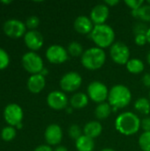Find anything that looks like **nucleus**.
I'll use <instances>...</instances> for the list:
<instances>
[{"label": "nucleus", "instance_id": "nucleus-1", "mask_svg": "<svg viewBox=\"0 0 150 151\" xmlns=\"http://www.w3.org/2000/svg\"><path fill=\"white\" fill-rule=\"evenodd\" d=\"M141 120L133 112L126 111L119 114L115 120V127L121 134L130 136L135 134L141 128Z\"/></svg>", "mask_w": 150, "mask_h": 151}, {"label": "nucleus", "instance_id": "nucleus-2", "mask_svg": "<svg viewBox=\"0 0 150 151\" xmlns=\"http://www.w3.org/2000/svg\"><path fill=\"white\" fill-rule=\"evenodd\" d=\"M132 100V93L125 85L118 84L111 88L108 96V103L113 111L126 107Z\"/></svg>", "mask_w": 150, "mask_h": 151}, {"label": "nucleus", "instance_id": "nucleus-3", "mask_svg": "<svg viewBox=\"0 0 150 151\" xmlns=\"http://www.w3.org/2000/svg\"><path fill=\"white\" fill-rule=\"evenodd\" d=\"M90 38L95 42L96 47L101 49H105L108 47H111L115 41V32L113 28L107 25H95L91 34Z\"/></svg>", "mask_w": 150, "mask_h": 151}, {"label": "nucleus", "instance_id": "nucleus-4", "mask_svg": "<svg viewBox=\"0 0 150 151\" xmlns=\"http://www.w3.org/2000/svg\"><path fill=\"white\" fill-rule=\"evenodd\" d=\"M106 53L103 49L99 47H91L86 50L80 57L82 65L88 70H98L105 63Z\"/></svg>", "mask_w": 150, "mask_h": 151}, {"label": "nucleus", "instance_id": "nucleus-5", "mask_svg": "<svg viewBox=\"0 0 150 151\" xmlns=\"http://www.w3.org/2000/svg\"><path fill=\"white\" fill-rule=\"evenodd\" d=\"M21 64L23 68L27 73H31V75L41 73V72L44 68L42 58L34 51L26 52L22 56Z\"/></svg>", "mask_w": 150, "mask_h": 151}, {"label": "nucleus", "instance_id": "nucleus-6", "mask_svg": "<svg viewBox=\"0 0 150 151\" xmlns=\"http://www.w3.org/2000/svg\"><path fill=\"white\" fill-rule=\"evenodd\" d=\"M109 89L107 86L101 81H92L88 86V96L93 102L99 104L104 103L108 99Z\"/></svg>", "mask_w": 150, "mask_h": 151}, {"label": "nucleus", "instance_id": "nucleus-7", "mask_svg": "<svg viewBox=\"0 0 150 151\" xmlns=\"http://www.w3.org/2000/svg\"><path fill=\"white\" fill-rule=\"evenodd\" d=\"M4 33L11 38H20L24 37L27 33L26 24L17 19H9L3 25Z\"/></svg>", "mask_w": 150, "mask_h": 151}, {"label": "nucleus", "instance_id": "nucleus-8", "mask_svg": "<svg viewBox=\"0 0 150 151\" xmlns=\"http://www.w3.org/2000/svg\"><path fill=\"white\" fill-rule=\"evenodd\" d=\"M110 55L111 59L118 65H126L130 60L129 47L122 42H117L111 45Z\"/></svg>", "mask_w": 150, "mask_h": 151}, {"label": "nucleus", "instance_id": "nucleus-9", "mask_svg": "<svg viewBox=\"0 0 150 151\" xmlns=\"http://www.w3.org/2000/svg\"><path fill=\"white\" fill-rule=\"evenodd\" d=\"M23 117V110L18 104H9L4 110V119L8 126L16 127L22 123Z\"/></svg>", "mask_w": 150, "mask_h": 151}, {"label": "nucleus", "instance_id": "nucleus-10", "mask_svg": "<svg viewBox=\"0 0 150 151\" xmlns=\"http://www.w3.org/2000/svg\"><path fill=\"white\" fill-rule=\"evenodd\" d=\"M60 88L65 92H74L80 88L82 83L80 74L76 72H69L62 76L60 80Z\"/></svg>", "mask_w": 150, "mask_h": 151}, {"label": "nucleus", "instance_id": "nucleus-11", "mask_svg": "<svg viewBox=\"0 0 150 151\" xmlns=\"http://www.w3.org/2000/svg\"><path fill=\"white\" fill-rule=\"evenodd\" d=\"M45 55L48 61L55 65H59L65 62L68 59V56H69L67 50L65 49L63 46L57 44L50 46L47 49Z\"/></svg>", "mask_w": 150, "mask_h": 151}, {"label": "nucleus", "instance_id": "nucleus-12", "mask_svg": "<svg viewBox=\"0 0 150 151\" xmlns=\"http://www.w3.org/2000/svg\"><path fill=\"white\" fill-rule=\"evenodd\" d=\"M68 103L69 101H68L66 95L62 91H58V90L51 91L47 96L48 105L51 109L56 110V111L66 109Z\"/></svg>", "mask_w": 150, "mask_h": 151}, {"label": "nucleus", "instance_id": "nucleus-13", "mask_svg": "<svg viewBox=\"0 0 150 151\" xmlns=\"http://www.w3.org/2000/svg\"><path fill=\"white\" fill-rule=\"evenodd\" d=\"M44 139L49 146L58 145L63 139L62 128L57 124L48 126L44 132Z\"/></svg>", "mask_w": 150, "mask_h": 151}, {"label": "nucleus", "instance_id": "nucleus-14", "mask_svg": "<svg viewBox=\"0 0 150 151\" xmlns=\"http://www.w3.org/2000/svg\"><path fill=\"white\" fill-rule=\"evenodd\" d=\"M110 9L105 4H98L95 5L90 12V19L95 25L105 24L109 18Z\"/></svg>", "mask_w": 150, "mask_h": 151}, {"label": "nucleus", "instance_id": "nucleus-15", "mask_svg": "<svg viewBox=\"0 0 150 151\" xmlns=\"http://www.w3.org/2000/svg\"><path fill=\"white\" fill-rule=\"evenodd\" d=\"M24 42L31 51H36L43 45V36L37 30H29L24 35Z\"/></svg>", "mask_w": 150, "mask_h": 151}, {"label": "nucleus", "instance_id": "nucleus-16", "mask_svg": "<svg viewBox=\"0 0 150 151\" xmlns=\"http://www.w3.org/2000/svg\"><path fill=\"white\" fill-rule=\"evenodd\" d=\"M95 25L90 18L83 15L77 17L73 22V27L75 31L81 35H90Z\"/></svg>", "mask_w": 150, "mask_h": 151}, {"label": "nucleus", "instance_id": "nucleus-17", "mask_svg": "<svg viewBox=\"0 0 150 151\" xmlns=\"http://www.w3.org/2000/svg\"><path fill=\"white\" fill-rule=\"evenodd\" d=\"M46 85V80L43 75L41 73L32 74L27 82L28 90L33 94H39L43 90Z\"/></svg>", "mask_w": 150, "mask_h": 151}, {"label": "nucleus", "instance_id": "nucleus-18", "mask_svg": "<svg viewBox=\"0 0 150 151\" xmlns=\"http://www.w3.org/2000/svg\"><path fill=\"white\" fill-rule=\"evenodd\" d=\"M103 131V126L99 121L93 120L87 123L83 127V134L92 139L98 137Z\"/></svg>", "mask_w": 150, "mask_h": 151}, {"label": "nucleus", "instance_id": "nucleus-19", "mask_svg": "<svg viewBox=\"0 0 150 151\" xmlns=\"http://www.w3.org/2000/svg\"><path fill=\"white\" fill-rule=\"evenodd\" d=\"M88 96L85 93L78 92L75 93L71 98H70V105L73 109H82L86 107L88 104Z\"/></svg>", "mask_w": 150, "mask_h": 151}, {"label": "nucleus", "instance_id": "nucleus-20", "mask_svg": "<svg viewBox=\"0 0 150 151\" xmlns=\"http://www.w3.org/2000/svg\"><path fill=\"white\" fill-rule=\"evenodd\" d=\"M75 147L78 151H93L95 148L94 139L82 134L75 141Z\"/></svg>", "mask_w": 150, "mask_h": 151}, {"label": "nucleus", "instance_id": "nucleus-21", "mask_svg": "<svg viewBox=\"0 0 150 151\" xmlns=\"http://www.w3.org/2000/svg\"><path fill=\"white\" fill-rule=\"evenodd\" d=\"M111 111H112V109H111V106L110 105V104L104 102V103L99 104L96 106V108L95 110V115L97 119L103 120L110 117V115L111 114Z\"/></svg>", "mask_w": 150, "mask_h": 151}, {"label": "nucleus", "instance_id": "nucleus-22", "mask_svg": "<svg viewBox=\"0 0 150 151\" xmlns=\"http://www.w3.org/2000/svg\"><path fill=\"white\" fill-rule=\"evenodd\" d=\"M132 16L143 22H150V5L149 4H143L139 10L132 11Z\"/></svg>", "mask_w": 150, "mask_h": 151}, {"label": "nucleus", "instance_id": "nucleus-23", "mask_svg": "<svg viewBox=\"0 0 150 151\" xmlns=\"http://www.w3.org/2000/svg\"><path fill=\"white\" fill-rule=\"evenodd\" d=\"M126 69L128 70V72L131 73H133V74H138V73H142V71L145 68L144 63L139 58L130 59L127 62V64L126 65Z\"/></svg>", "mask_w": 150, "mask_h": 151}, {"label": "nucleus", "instance_id": "nucleus-24", "mask_svg": "<svg viewBox=\"0 0 150 151\" xmlns=\"http://www.w3.org/2000/svg\"><path fill=\"white\" fill-rule=\"evenodd\" d=\"M134 109L141 114L148 115L150 112V101L146 97H140L134 103Z\"/></svg>", "mask_w": 150, "mask_h": 151}, {"label": "nucleus", "instance_id": "nucleus-25", "mask_svg": "<svg viewBox=\"0 0 150 151\" xmlns=\"http://www.w3.org/2000/svg\"><path fill=\"white\" fill-rule=\"evenodd\" d=\"M67 52L70 56L73 57V58H77V57H81L84 50H83V47L82 45L78 42H72L69 43L68 47H67Z\"/></svg>", "mask_w": 150, "mask_h": 151}, {"label": "nucleus", "instance_id": "nucleus-26", "mask_svg": "<svg viewBox=\"0 0 150 151\" xmlns=\"http://www.w3.org/2000/svg\"><path fill=\"white\" fill-rule=\"evenodd\" d=\"M17 134L16 128L14 127L6 126L1 131V139L4 142H11Z\"/></svg>", "mask_w": 150, "mask_h": 151}, {"label": "nucleus", "instance_id": "nucleus-27", "mask_svg": "<svg viewBox=\"0 0 150 151\" xmlns=\"http://www.w3.org/2000/svg\"><path fill=\"white\" fill-rule=\"evenodd\" d=\"M139 146L142 151H150V132H144L140 135Z\"/></svg>", "mask_w": 150, "mask_h": 151}, {"label": "nucleus", "instance_id": "nucleus-28", "mask_svg": "<svg viewBox=\"0 0 150 151\" xmlns=\"http://www.w3.org/2000/svg\"><path fill=\"white\" fill-rule=\"evenodd\" d=\"M10 64V57L7 51L0 48V70H4L5 68L8 67Z\"/></svg>", "mask_w": 150, "mask_h": 151}, {"label": "nucleus", "instance_id": "nucleus-29", "mask_svg": "<svg viewBox=\"0 0 150 151\" xmlns=\"http://www.w3.org/2000/svg\"><path fill=\"white\" fill-rule=\"evenodd\" d=\"M68 134L70 138L74 139L76 141L83 134V130H81L78 125H72L68 129Z\"/></svg>", "mask_w": 150, "mask_h": 151}, {"label": "nucleus", "instance_id": "nucleus-30", "mask_svg": "<svg viewBox=\"0 0 150 151\" xmlns=\"http://www.w3.org/2000/svg\"><path fill=\"white\" fill-rule=\"evenodd\" d=\"M26 27L29 30H35L40 24V19L37 16H30L26 20Z\"/></svg>", "mask_w": 150, "mask_h": 151}, {"label": "nucleus", "instance_id": "nucleus-31", "mask_svg": "<svg viewBox=\"0 0 150 151\" xmlns=\"http://www.w3.org/2000/svg\"><path fill=\"white\" fill-rule=\"evenodd\" d=\"M149 27L147 26V24L143 21L138 22L134 25L133 27V33L135 34V35H146L148 30H149Z\"/></svg>", "mask_w": 150, "mask_h": 151}, {"label": "nucleus", "instance_id": "nucleus-32", "mask_svg": "<svg viewBox=\"0 0 150 151\" xmlns=\"http://www.w3.org/2000/svg\"><path fill=\"white\" fill-rule=\"evenodd\" d=\"M125 4L131 8L132 11H135V10H139L144 4L143 0H126Z\"/></svg>", "mask_w": 150, "mask_h": 151}, {"label": "nucleus", "instance_id": "nucleus-33", "mask_svg": "<svg viewBox=\"0 0 150 151\" xmlns=\"http://www.w3.org/2000/svg\"><path fill=\"white\" fill-rule=\"evenodd\" d=\"M134 42L138 46H144L148 42L146 35H137L134 37Z\"/></svg>", "mask_w": 150, "mask_h": 151}, {"label": "nucleus", "instance_id": "nucleus-34", "mask_svg": "<svg viewBox=\"0 0 150 151\" xmlns=\"http://www.w3.org/2000/svg\"><path fill=\"white\" fill-rule=\"evenodd\" d=\"M141 127L144 130V132H150V117H146L141 120Z\"/></svg>", "mask_w": 150, "mask_h": 151}, {"label": "nucleus", "instance_id": "nucleus-35", "mask_svg": "<svg viewBox=\"0 0 150 151\" xmlns=\"http://www.w3.org/2000/svg\"><path fill=\"white\" fill-rule=\"evenodd\" d=\"M142 82L145 87L150 88V73H145L142 77Z\"/></svg>", "mask_w": 150, "mask_h": 151}, {"label": "nucleus", "instance_id": "nucleus-36", "mask_svg": "<svg viewBox=\"0 0 150 151\" xmlns=\"http://www.w3.org/2000/svg\"><path fill=\"white\" fill-rule=\"evenodd\" d=\"M34 151H54L52 150V148L49 145H40L38 147H36Z\"/></svg>", "mask_w": 150, "mask_h": 151}, {"label": "nucleus", "instance_id": "nucleus-37", "mask_svg": "<svg viewBox=\"0 0 150 151\" xmlns=\"http://www.w3.org/2000/svg\"><path fill=\"white\" fill-rule=\"evenodd\" d=\"M118 3H119L118 0H105V2H104V4H105L107 6H109V7L115 6V5H117Z\"/></svg>", "mask_w": 150, "mask_h": 151}, {"label": "nucleus", "instance_id": "nucleus-38", "mask_svg": "<svg viewBox=\"0 0 150 151\" xmlns=\"http://www.w3.org/2000/svg\"><path fill=\"white\" fill-rule=\"evenodd\" d=\"M54 151H68V150L65 146H57V147L55 148Z\"/></svg>", "mask_w": 150, "mask_h": 151}, {"label": "nucleus", "instance_id": "nucleus-39", "mask_svg": "<svg viewBox=\"0 0 150 151\" xmlns=\"http://www.w3.org/2000/svg\"><path fill=\"white\" fill-rule=\"evenodd\" d=\"M41 74H42V75H43V76L45 77V75H46V74H48V69L43 68V69H42V71L41 72Z\"/></svg>", "mask_w": 150, "mask_h": 151}, {"label": "nucleus", "instance_id": "nucleus-40", "mask_svg": "<svg viewBox=\"0 0 150 151\" xmlns=\"http://www.w3.org/2000/svg\"><path fill=\"white\" fill-rule=\"evenodd\" d=\"M146 35H147V39H148V42L150 43V27L149 30H148V32H147V34H146Z\"/></svg>", "mask_w": 150, "mask_h": 151}, {"label": "nucleus", "instance_id": "nucleus-41", "mask_svg": "<svg viewBox=\"0 0 150 151\" xmlns=\"http://www.w3.org/2000/svg\"><path fill=\"white\" fill-rule=\"evenodd\" d=\"M101 151H115L112 149H110V148H106V149H103Z\"/></svg>", "mask_w": 150, "mask_h": 151}, {"label": "nucleus", "instance_id": "nucleus-42", "mask_svg": "<svg viewBox=\"0 0 150 151\" xmlns=\"http://www.w3.org/2000/svg\"><path fill=\"white\" fill-rule=\"evenodd\" d=\"M1 3H2V4H11V1H2Z\"/></svg>", "mask_w": 150, "mask_h": 151}, {"label": "nucleus", "instance_id": "nucleus-43", "mask_svg": "<svg viewBox=\"0 0 150 151\" xmlns=\"http://www.w3.org/2000/svg\"><path fill=\"white\" fill-rule=\"evenodd\" d=\"M147 61H148V63L150 65V52L148 54V57H147Z\"/></svg>", "mask_w": 150, "mask_h": 151}, {"label": "nucleus", "instance_id": "nucleus-44", "mask_svg": "<svg viewBox=\"0 0 150 151\" xmlns=\"http://www.w3.org/2000/svg\"><path fill=\"white\" fill-rule=\"evenodd\" d=\"M22 127H23V124H22V123H20V124H19V125H18L16 127H17L18 129H21V128H22Z\"/></svg>", "mask_w": 150, "mask_h": 151}, {"label": "nucleus", "instance_id": "nucleus-45", "mask_svg": "<svg viewBox=\"0 0 150 151\" xmlns=\"http://www.w3.org/2000/svg\"><path fill=\"white\" fill-rule=\"evenodd\" d=\"M148 4H149L150 5V0H149V1H148Z\"/></svg>", "mask_w": 150, "mask_h": 151}, {"label": "nucleus", "instance_id": "nucleus-46", "mask_svg": "<svg viewBox=\"0 0 150 151\" xmlns=\"http://www.w3.org/2000/svg\"><path fill=\"white\" fill-rule=\"evenodd\" d=\"M149 101H150V91H149Z\"/></svg>", "mask_w": 150, "mask_h": 151}]
</instances>
